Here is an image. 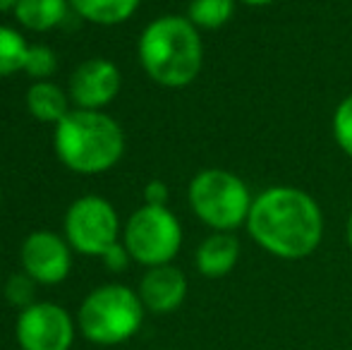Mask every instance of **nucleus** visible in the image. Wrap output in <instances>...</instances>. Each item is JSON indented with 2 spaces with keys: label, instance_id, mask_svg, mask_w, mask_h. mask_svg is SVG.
<instances>
[{
  "label": "nucleus",
  "instance_id": "nucleus-8",
  "mask_svg": "<svg viewBox=\"0 0 352 350\" xmlns=\"http://www.w3.org/2000/svg\"><path fill=\"white\" fill-rule=\"evenodd\" d=\"M17 341L22 350H70L74 341L70 314L53 303L29 305L17 319Z\"/></svg>",
  "mask_w": 352,
  "mask_h": 350
},
{
  "label": "nucleus",
  "instance_id": "nucleus-21",
  "mask_svg": "<svg viewBox=\"0 0 352 350\" xmlns=\"http://www.w3.org/2000/svg\"><path fill=\"white\" fill-rule=\"evenodd\" d=\"M168 185L163 180H151L144 187V201L148 206H168Z\"/></svg>",
  "mask_w": 352,
  "mask_h": 350
},
{
  "label": "nucleus",
  "instance_id": "nucleus-13",
  "mask_svg": "<svg viewBox=\"0 0 352 350\" xmlns=\"http://www.w3.org/2000/svg\"><path fill=\"white\" fill-rule=\"evenodd\" d=\"M27 108L41 122H60L70 113V94L48 80L34 82L27 91Z\"/></svg>",
  "mask_w": 352,
  "mask_h": 350
},
{
  "label": "nucleus",
  "instance_id": "nucleus-9",
  "mask_svg": "<svg viewBox=\"0 0 352 350\" xmlns=\"http://www.w3.org/2000/svg\"><path fill=\"white\" fill-rule=\"evenodd\" d=\"M22 266L24 274L32 276L36 283H60L67 278L72 266L70 243L58 238L48 230H36L22 245Z\"/></svg>",
  "mask_w": 352,
  "mask_h": 350
},
{
  "label": "nucleus",
  "instance_id": "nucleus-18",
  "mask_svg": "<svg viewBox=\"0 0 352 350\" xmlns=\"http://www.w3.org/2000/svg\"><path fill=\"white\" fill-rule=\"evenodd\" d=\"M331 132L340 151L352 159V94L336 106L333 118H331Z\"/></svg>",
  "mask_w": 352,
  "mask_h": 350
},
{
  "label": "nucleus",
  "instance_id": "nucleus-19",
  "mask_svg": "<svg viewBox=\"0 0 352 350\" xmlns=\"http://www.w3.org/2000/svg\"><path fill=\"white\" fill-rule=\"evenodd\" d=\"M56 67H58V61H56L53 48L29 46V56H27V63H24V72H27L32 80H36V82L48 80Z\"/></svg>",
  "mask_w": 352,
  "mask_h": 350
},
{
  "label": "nucleus",
  "instance_id": "nucleus-23",
  "mask_svg": "<svg viewBox=\"0 0 352 350\" xmlns=\"http://www.w3.org/2000/svg\"><path fill=\"white\" fill-rule=\"evenodd\" d=\"M237 3L247 5V8H266V5H274L276 0H237Z\"/></svg>",
  "mask_w": 352,
  "mask_h": 350
},
{
  "label": "nucleus",
  "instance_id": "nucleus-14",
  "mask_svg": "<svg viewBox=\"0 0 352 350\" xmlns=\"http://www.w3.org/2000/svg\"><path fill=\"white\" fill-rule=\"evenodd\" d=\"M140 3L142 0H70L72 10L79 17L103 27H113L130 19Z\"/></svg>",
  "mask_w": 352,
  "mask_h": 350
},
{
  "label": "nucleus",
  "instance_id": "nucleus-4",
  "mask_svg": "<svg viewBox=\"0 0 352 350\" xmlns=\"http://www.w3.org/2000/svg\"><path fill=\"white\" fill-rule=\"evenodd\" d=\"M187 199L195 216L213 233H235L247 226L252 197L247 182L226 168H204L190 182Z\"/></svg>",
  "mask_w": 352,
  "mask_h": 350
},
{
  "label": "nucleus",
  "instance_id": "nucleus-24",
  "mask_svg": "<svg viewBox=\"0 0 352 350\" xmlns=\"http://www.w3.org/2000/svg\"><path fill=\"white\" fill-rule=\"evenodd\" d=\"M19 0H0V12H8V10H14L17 8Z\"/></svg>",
  "mask_w": 352,
  "mask_h": 350
},
{
  "label": "nucleus",
  "instance_id": "nucleus-16",
  "mask_svg": "<svg viewBox=\"0 0 352 350\" xmlns=\"http://www.w3.org/2000/svg\"><path fill=\"white\" fill-rule=\"evenodd\" d=\"M237 8V0H190L187 5V19L195 24L197 29H213L226 27L232 19Z\"/></svg>",
  "mask_w": 352,
  "mask_h": 350
},
{
  "label": "nucleus",
  "instance_id": "nucleus-20",
  "mask_svg": "<svg viewBox=\"0 0 352 350\" xmlns=\"http://www.w3.org/2000/svg\"><path fill=\"white\" fill-rule=\"evenodd\" d=\"M34 283L36 281L32 278V276L27 274H14L10 276L8 285H5V295H8V300L12 305H17V307H29V305H34Z\"/></svg>",
  "mask_w": 352,
  "mask_h": 350
},
{
  "label": "nucleus",
  "instance_id": "nucleus-15",
  "mask_svg": "<svg viewBox=\"0 0 352 350\" xmlns=\"http://www.w3.org/2000/svg\"><path fill=\"white\" fill-rule=\"evenodd\" d=\"M70 0H19L14 14L32 32H48L65 19Z\"/></svg>",
  "mask_w": 352,
  "mask_h": 350
},
{
  "label": "nucleus",
  "instance_id": "nucleus-5",
  "mask_svg": "<svg viewBox=\"0 0 352 350\" xmlns=\"http://www.w3.org/2000/svg\"><path fill=\"white\" fill-rule=\"evenodd\" d=\"M144 309L140 293L127 285L108 283L87 295L79 307V329L98 346H116L140 331Z\"/></svg>",
  "mask_w": 352,
  "mask_h": 350
},
{
  "label": "nucleus",
  "instance_id": "nucleus-2",
  "mask_svg": "<svg viewBox=\"0 0 352 350\" xmlns=\"http://www.w3.org/2000/svg\"><path fill=\"white\" fill-rule=\"evenodd\" d=\"M140 63L156 85L187 87L204 65V43L199 29L180 14H163L146 24L140 36Z\"/></svg>",
  "mask_w": 352,
  "mask_h": 350
},
{
  "label": "nucleus",
  "instance_id": "nucleus-22",
  "mask_svg": "<svg viewBox=\"0 0 352 350\" xmlns=\"http://www.w3.org/2000/svg\"><path fill=\"white\" fill-rule=\"evenodd\" d=\"M103 264L108 266L111 271H122L127 266V262H130V252H127V248L125 245H120V243H116L111 250H108L106 254H103Z\"/></svg>",
  "mask_w": 352,
  "mask_h": 350
},
{
  "label": "nucleus",
  "instance_id": "nucleus-11",
  "mask_svg": "<svg viewBox=\"0 0 352 350\" xmlns=\"http://www.w3.org/2000/svg\"><path fill=\"white\" fill-rule=\"evenodd\" d=\"M140 298L144 307L153 314L175 312L187 298V278L177 266H151L140 283Z\"/></svg>",
  "mask_w": 352,
  "mask_h": 350
},
{
  "label": "nucleus",
  "instance_id": "nucleus-12",
  "mask_svg": "<svg viewBox=\"0 0 352 350\" xmlns=\"http://www.w3.org/2000/svg\"><path fill=\"white\" fill-rule=\"evenodd\" d=\"M240 259V240L235 233H211L197 248V271L206 278H223L237 266Z\"/></svg>",
  "mask_w": 352,
  "mask_h": 350
},
{
  "label": "nucleus",
  "instance_id": "nucleus-1",
  "mask_svg": "<svg viewBox=\"0 0 352 350\" xmlns=\"http://www.w3.org/2000/svg\"><path fill=\"white\" fill-rule=\"evenodd\" d=\"M245 228L264 252L297 262L319 250L324 240V214L309 192L276 185L254 197Z\"/></svg>",
  "mask_w": 352,
  "mask_h": 350
},
{
  "label": "nucleus",
  "instance_id": "nucleus-25",
  "mask_svg": "<svg viewBox=\"0 0 352 350\" xmlns=\"http://www.w3.org/2000/svg\"><path fill=\"white\" fill-rule=\"evenodd\" d=\"M345 240H348V245H350V250H352V214H350V219H348V226H345Z\"/></svg>",
  "mask_w": 352,
  "mask_h": 350
},
{
  "label": "nucleus",
  "instance_id": "nucleus-17",
  "mask_svg": "<svg viewBox=\"0 0 352 350\" xmlns=\"http://www.w3.org/2000/svg\"><path fill=\"white\" fill-rule=\"evenodd\" d=\"M29 56V43L19 32L10 27H0V77L14 75L24 70Z\"/></svg>",
  "mask_w": 352,
  "mask_h": 350
},
{
  "label": "nucleus",
  "instance_id": "nucleus-6",
  "mask_svg": "<svg viewBox=\"0 0 352 350\" xmlns=\"http://www.w3.org/2000/svg\"><path fill=\"white\" fill-rule=\"evenodd\" d=\"M122 240L130 257L151 269L175 259L182 248V226L168 206L144 204L130 216Z\"/></svg>",
  "mask_w": 352,
  "mask_h": 350
},
{
  "label": "nucleus",
  "instance_id": "nucleus-3",
  "mask_svg": "<svg viewBox=\"0 0 352 350\" xmlns=\"http://www.w3.org/2000/svg\"><path fill=\"white\" fill-rule=\"evenodd\" d=\"M58 159L74 173L94 175L113 168L125 151L122 127L111 116L74 108L56 125Z\"/></svg>",
  "mask_w": 352,
  "mask_h": 350
},
{
  "label": "nucleus",
  "instance_id": "nucleus-10",
  "mask_svg": "<svg viewBox=\"0 0 352 350\" xmlns=\"http://www.w3.org/2000/svg\"><path fill=\"white\" fill-rule=\"evenodd\" d=\"M120 91V70L116 63L106 58H91L84 61L70 77V98L77 108L84 111H98L108 106Z\"/></svg>",
  "mask_w": 352,
  "mask_h": 350
},
{
  "label": "nucleus",
  "instance_id": "nucleus-7",
  "mask_svg": "<svg viewBox=\"0 0 352 350\" xmlns=\"http://www.w3.org/2000/svg\"><path fill=\"white\" fill-rule=\"evenodd\" d=\"M120 221L113 204L103 197H82L65 214V238L79 254L103 257L118 243Z\"/></svg>",
  "mask_w": 352,
  "mask_h": 350
}]
</instances>
